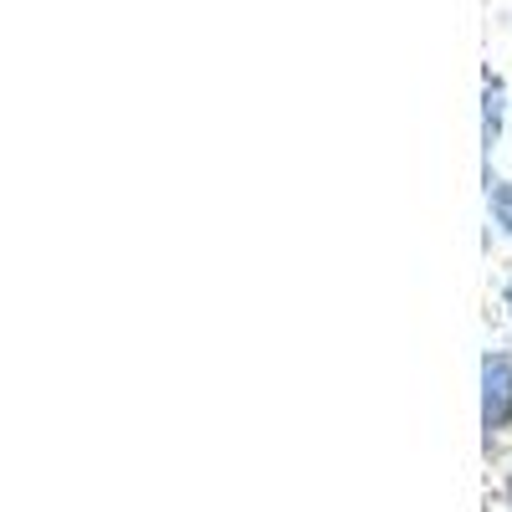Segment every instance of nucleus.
<instances>
[{
    "label": "nucleus",
    "mask_w": 512,
    "mask_h": 512,
    "mask_svg": "<svg viewBox=\"0 0 512 512\" xmlns=\"http://www.w3.org/2000/svg\"><path fill=\"white\" fill-rule=\"evenodd\" d=\"M507 431H512V349H487L482 354V436H487V451Z\"/></svg>",
    "instance_id": "f257e3e1"
},
{
    "label": "nucleus",
    "mask_w": 512,
    "mask_h": 512,
    "mask_svg": "<svg viewBox=\"0 0 512 512\" xmlns=\"http://www.w3.org/2000/svg\"><path fill=\"white\" fill-rule=\"evenodd\" d=\"M502 123H507V82L497 72H487V82H482V149L487 154L502 144Z\"/></svg>",
    "instance_id": "f03ea898"
},
{
    "label": "nucleus",
    "mask_w": 512,
    "mask_h": 512,
    "mask_svg": "<svg viewBox=\"0 0 512 512\" xmlns=\"http://www.w3.org/2000/svg\"><path fill=\"white\" fill-rule=\"evenodd\" d=\"M487 216H492V226L512 241V180H497L492 169H487Z\"/></svg>",
    "instance_id": "7ed1b4c3"
},
{
    "label": "nucleus",
    "mask_w": 512,
    "mask_h": 512,
    "mask_svg": "<svg viewBox=\"0 0 512 512\" xmlns=\"http://www.w3.org/2000/svg\"><path fill=\"white\" fill-rule=\"evenodd\" d=\"M502 308H507V318H512V277L502 282Z\"/></svg>",
    "instance_id": "20e7f679"
},
{
    "label": "nucleus",
    "mask_w": 512,
    "mask_h": 512,
    "mask_svg": "<svg viewBox=\"0 0 512 512\" xmlns=\"http://www.w3.org/2000/svg\"><path fill=\"white\" fill-rule=\"evenodd\" d=\"M502 502H507V512H512V472H507V482H502Z\"/></svg>",
    "instance_id": "39448f33"
}]
</instances>
